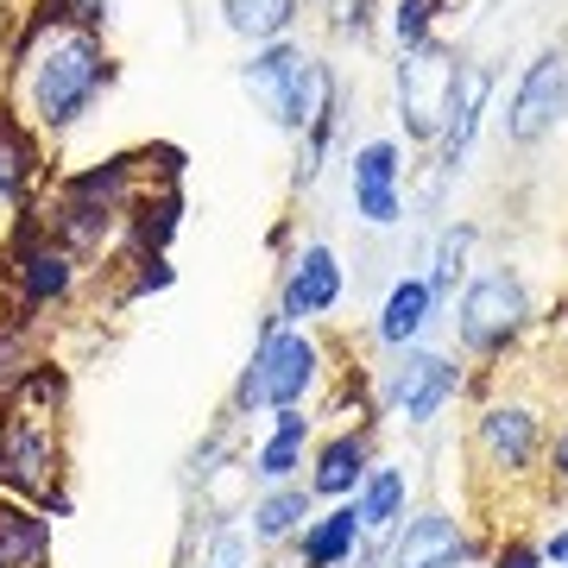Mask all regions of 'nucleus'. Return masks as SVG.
Instances as JSON below:
<instances>
[{"label": "nucleus", "instance_id": "obj_1", "mask_svg": "<svg viewBox=\"0 0 568 568\" xmlns=\"http://www.w3.org/2000/svg\"><path fill=\"white\" fill-rule=\"evenodd\" d=\"M108 82H114V63H108L102 39L89 26H51V39L32 32L26 39V89H32V121L44 133H70V126L95 108Z\"/></svg>", "mask_w": 568, "mask_h": 568}, {"label": "nucleus", "instance_id": "obj_2", "mask_svg": "<svg viewBox=\"0 0 568 568\" xmlns=\"http://www.w3.org/2000/svg\"><path fill=\"white\" fill-rule=\"evenodd\" d=\"M316 373H323V347L310 328H291L272 310L260 323V342H253V361H246L241 386H234V417H253V410H297L316 392Z\"/></svg>", "mask_w": 568, "mask_h": 568}, {"label": "nucleus", "instance_id": "obj_3", "mask_svg": "<svg viewBox=\"0 0 568 568\" xmlns=\"http://www.w3.org/2000/svg\"><path fill=\"white\" fill-rule=\"evenodd\" d=\"M241 82L284 133H310L316 114H323V102L335 95V70H328L323 58H310L304 44H284V39L260 44L253 63L241 70Z\"/></svg>", "mask_w": 568, "mask_h": 568}, {"label": "nucleus", "instance_id": "obj_4", "mask_svg": "<svg viewBox=\"0 0 568 568\" xmlns=\"http://www.w3.org/2000/svg\"><path fill=\"white\" fill-rule=\"evenodd\" d=\"M455 82H462V58L448 44L424 39L405 51V63H398V114H405L410 140H443Z\"/></svg>", "mask_w": 568, "mask_h": 568}, {"label": "nucleus", "instance_id": "obj_5", "mask_svg": "<svg viewBox=\"0 0 568 568\" xmlns=\"http://www.w3.org/2000/svg\"><path fill=\"white\" fill-rule=\"evenodd\" d=\"M530 323V291L511 265H487L462 297V347L474 354H506V342Z\"/></svg>", "mask_w": 568, "mask_h": 568}, {"label": "nucleus", "instance_id": "obj_6", "mask_svg": "<svg viewBox=\"0 0 568 568\" xmlns=\"http://www.w3.org/2000/svg\"><path fill=\"white\" fill-rule=\"evenodd\" d=\"M58 417L51 410H32V405H7V417H0V480L20 493H39V499H51V487H58Z\"/></svg>", "mask_w": 568, "mask_h": 568}, {"label": "nucleus", "instance_id": "obj_7", "mask_svg": "<svg viewBox=\"0 0 568 568\" xmlns=\"http://www.w3.org/2000/svg\"><path fill=\"white\" fill-rule=\"evenodd\" d=\"M462 392V366L448 354H429V347H405L386 373V410H398L405 424H436L443 405Z\"/></svg>", "mask_w": 568, "mask_h": 568}, {"label": "nucleus", "instance_id": "obj_8", "mask_svg": "<svg viewBox=\"0 0 568 568\" xmlns=\"http://www.w3.org/2000/svg\"><path fill=\"white\" fill-rule=\"evenodd\" d=\"M568 114V51H544V58L525 70L518 95H511L506 114V140L511 145H537L549 126Z\"/></svg>", "mask_w": 568, "mask_h": 568}, {"label": "nucleus", "instance_id": "obj_9", "mask_svg": "<svg viewBox=\"0 0 568 568\" xmlns=\"http://www.w3.org/2000/svg\"><path fill=\"white\" fill-rule=\"evenodd\" d=\"M342 304V260H335V246L310 241L297 260H291V278H284L278 291V316L284 323H316V316H328V310Z\"/></svg>", "mask_w": 568, "mask_h": 568}, {"label": "nucleus", "instance_id": "obj_10", "mask_svg": "<svg viewBox=\"0 0 568 568\" xmlns=\"http://www.w3.org/2000/svg\"><path fill=\"white\" fill-rule=\"evenodd\" d=\"M462 562H467L462 518H448V511H417L405 525H392L386 568H462Z\"/></svg>", "mask_w": 568, "mask_h": 568}, {"label": "nucleus", "instance_id": "obj_11", "mask_svg": "<svg viewBox=\"0 0 568 568\" xmlns=\"http://www.w3.org/2000/svg\"><path fill=\"white\" fill-rule=\"evenodd\" d=\"M474 443H480V455H487L499 474H525V467L537 462L544 429H537V410L530 405H487L480 424H474Z\"/></svg>", "mask_w": 568, "mask_h": 568}, {"label": "nucleus", "instance_id": "obj_12", "mask_svg": "<svg viewBox=\"0 0 568 568\" xmlns=\"http://www.w3.org/2000/svg\"><path fill=\"white\" fill-rule=\"evenodd\" d=\"M304 443H310L304 405H297V410H272V436L253 448V474H260L265 487H291V480H297V467H304Z\"/></svg>", "mask_w": 568, "mask_h": 568}, {"label": "nucleus", "instance_id": "obj_13", "mask_svg": "<svg viewBox=\"0 0 568 568\" xmlns=\"http://www.w3.org/2000/svg\"><path fill=\"white\" fill-rule=\"evenodd\" d=\"M366 429H342L335 443L316 448V474H310V499H347L366 480Z\"/></svg>", "mask_w": 568, "mask_h": 568}, {"label": "nucleus", "instance_id": "obj_14", "mask_svg": "<svg viewBox=\"0 0 568 568\" xmlns=\"http://www.w3.org/2000/svg\"><path fill=\"white\" fill-rule=\"evenodd\" d=\"M487 95H493V77L474 70V63H462V82H455V102H448V121H443V164L448 171L462 164L474 126H480V114H487Z\"/></svg>", "mask_w": 568, "mask_h": 568}, {"label": "nucleus", "instance_id": "obj_15", "mask_svg": "<svg viewBox=\"0 0 568 568\" xmlns=\"http://www.w3.org/2000/svg\"><path fill=\"white\" fill-rule=\"evenodd\" d=\"M354 549H361V511L354 506H335L304 525V568H347Z\"/></svg>", "mask_w": 568, "mask_h": 568}, {"label": "nucleus", "instance_id": "obj_16", "mask_svg": "<svg viewBox=\"0 0 568 568\" xmlns=\"http://www.w3.org/2000/svg\"><path fill=\"white\" fill-rule=\"evenodd\" d=\"M429 310H436L429 284H424V278H398V284H392V297H386V310H379V342L405 354V347L424 335Z\"/></svg>", "mask_w": 568, "mask_h": 568}, {"label": "nucleus", "instance_id": "obj_17", "mask_svg": "<svg viewBox=\"0 0 568 568\" xmlns=\"http://www.w3.org/2000/svg\"><path fill=\"white\" fill-rule=\"evenodd\" d=\"M44 556H51V518L0 506V568H44Z\"/></svg>", "mask_w": 568, "mask_h": 568}, {"label": "nucleus", "instance_id": "obj_18", "mask_svg": "<svg viewBox=\"0 0 568 568\" xmlns=\"http://www.w3.org/2000/svg\"><path fill=\"white\" fill-rule=\"evenodd\" d=\"M32 178H39V152H32V140L20 133V121L0 108V209H20Z\"/></svg>", "mask_w": 568, "mask_h": 568}, {"label": "nucleus", "instance_id": "obj_19", "mask_svg": "<svg viewBox=\"0 0 568 568\" xmlns=\"http://www.w3.org/2000/svg\"><path fill=\"white\" fill-rule=\"evenodd\" d=\"M405 493H410V474L405 467H373L361 480V530H392L405 518Z\"/></svg>", "mask_w": 568, "mask_h": 568}, {"label": "nucleus", "instance_id": "obj_20", "mask_svg": "<svg viewBox=\"0 0 568 568\" xmlns=\"http://www.w3.org/2000/svg\"><path fill=\"white\" fill-rule=\"evenodd\" d=\"M227 32H241L253 44H278L297 20V0H222Z\"/></svg>", "mask_w": 568, "mask_h": 568}, {"label": "nucleus", "instance_id": "obj_21", "mask_svg": "<svg viewBox=\"0 0 568 568\" xmlns=\"http://www.w3.org/2000/svg\"><path fill=\"white\" fill-rule=\"evenodd\" d=\"M304 518H310V487H272L253 506V537L260 544H284L291 530H304Z\"/></svg>", "mask_w": 568, "mask_h": 568}, {"label": "nucleus", "instance_id": "obj_22", "mask_svg": "<svg viewBox=\"0 0 568 568\" xmlns=\"http://www.w3.org/2000/svg\"><path fill=\"white\" fill-rule=\"evenodd\" d=\"M467 253H474V227H448L443 241H436V272H429V297H455V284H462L467 272Z\"/></svg>", "mask_w": 568, "mask_h": 568}, {"label": "nucleus", "instance_id": "obj_23", "mask_svg": "<svg viewBox=\"0 0 568 568\" xmlns=\"http://www.w3.org/2000/svg\"><path fill=\"white\" fill-rule=\"evenodd\" d=\"M398 145L392 140H366L354 152V190H398Z\"/></svg>", "mask_w": 568, "mask_h": 568}, {"label": "nucleus", "instance_id": "obj_24", "mask_svg": "<svg viewBox=\"0 0 568 568\" xmlns=\"http://www.w3.org/2000/svg\"><path fill=\"white\" fill-rule=\"evenodd\" d=\"M429 20H436V0H398V7H392V32H398L405 51L429 39Z\"/></svg>", "mask_w": 568, "mask_h": 568}, {"label": "nucleus", "instance_id": "obj_25", "mask_svg": "<svg viewBox=\"0 0 568 568\" xmlns=\"http://www.w3.org/2000/svg\"><path fill=\"white\" fill-rule=\"evenodd\" d=\"M354 215H366L373 227H392L405 215V196L398 190H354Z\"/></svg>", "mask_w": 568, "mask_h": 568}, {"label": "nucleus", "instance_id": "obj_26", "mask_svg": "<svg viewBox=\"0 0 568 568\" xmlns=\"http://www.w3.org/2000/svg\"><path fill=\"white\" fill-rule=\"evenodd\" d=\"M44 7H51L58 20H70V26H89V32H95L102 13H108V0H44Z\"/></svg>", "mask_w": 568, "mask_h": 568}, {"label": "nucleus", "instance_id": "obj_27", "mask_svg": "<svg viewBox=\"0 0 568 568\" xmlns=\"http://www.w3.org/2000/svg\"><path fill=\"white\" fill-rule=\"evenodd\" d=\"M493 568H544V556H537V549H530V544H506V549H499V562H493Z\"/></svg>", "mask_w": 568, "mask_h": 568}, {"label": "nucleus", "instance_id": "obj_28", "mask_svg": "<svg viewBox=\"0 0 568 568\" xmlns=\"http://www.w3.org/2000/svg\"><path fill=\"white\" fill-rule=\"evenodd\" d=\"M537 556H544V562H556V568H568V525H556V530H549Z\"/></svg>", "mask_w": 568, "mask_h": 568}, {"label": "nucleus", "instance_id": "obj_29", "mask_svg": "<svg viewBox=\"0 0 568 568\" xmlns=\"http://www.w3.org/2000/svg\"><path fill=\"white\" fill-rule=\"evenodd\" d=\"M549 462H556V480L568 487V429L556 436V443H549Z\"/></svg>", "mask_w": 568, "mask_h": 568}]
</instances>
